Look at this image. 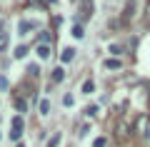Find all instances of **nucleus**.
<instances>
[{"instance_id": "1", "label": "nucleus", "mask_w": 150, "mask_h": 147, "mask_svg": "<svg viewBox=\"0 0 150 147\" xmlns=\"http://www.w3.org/2000/svg\"><path fill=\"white\" fill-rule=\"evenodd\" d=\"M20 135H23V120L20 117H13V132H10V140H20Z\"/></svg>"}, {"instance_id": "2", "label": "nucleus", "mask_w": 150, "mask_h": 147, "mask_svg": "<svg viewBox=\"0 0 150 147\" xmlns=\"http://www.w3.org/2000/svg\"><path fill=\"white\" fill-rule=\"evenodd\" d=\"M33 27H35V23H30V20H20L18 30H20V35H28V30H33Z\"/></svg>"}, {"instance_id": "3", "label": "nucleus", "mask_w": 150, "mask_h": 147, "mask_svg": "<svg viewBox=\"0 0 150 147\" xmlns=\"http://www.w3.org/2000/svg\"><path fill=\"white\" fill-rule=\"evenodd\" d=\"M73 58H75V47H65L63 55H60V60H63V63H70Z\"/></svg>"}, {"instance_id": "4", "label": "nucleus", "mask_w": 150, "mask_h": 147, "mask_svg": "<svg viewBox=\"0 0 150 147\" xmlns=\"http://www.w3.org/2000/svg\"><path fill=\"white\" fill-rule=\"evenodd\" d=\"M133 10H135V0H128V5H125V15H123V23L133 18Z\"/></svg>"}, {"instance_id": "5", "label": "nucleus", "mask_w": 150, "mask_h": 147, "mask_svg": "<svg viewBox=\"0 0 150 147\" xmlns=\"http://www.w3.org/2000/svg\"><path fill=\"white\" fill-rule=\"evenodd\" d=\"M128 130H130L128 122H120L118 125V140H125V137H128Z\"/></svg>"}, {"instance_id": "6", "label": "nucleus", "mask_w": 150, "mask_h": 147, "mask_svg": "<svg viewBox=\"0 0 150 147\" xmlns=\"http://www.w3.org/2000/svg\"><path fill=\"white\" fill-rule=\"evenodd\" d=\"M63 77H65V70L63 68H55L53 70V82H63Z\"/></svg>"}, {"instance_id": "7", "label": "nucleus", "mask_w": 150, "mask_h": 147, "mask_svg": "<svg viewBox=\"0 0 150 147\" xmlns=\"http://www.w3.org/2000/svg\"><path fill=\"white\" fill-rule=\"evenodd\" d=\"M105 68H108V70H120V60H115V58L110 60V58H108V60H105Z\"/></svg>"}, {"instance_id": "8", "label": "nucleus", "mask_w": 150, "mask_h": 147, "mask_svg": "<svg viewBox=\"0 0 150 147\" xmlns=\"http://www.w3.org/2000/svg\"><path fill=\"white\" fill-rule=\"evenodd\" d=\"M38 55H40L43 60H48L50 58V47L48 45H40V47H38Z\"/></svg>"}, {"instance_id": "9", "label": "nucleus", "mask_w": 150, "mask_h": 147, "mask_svg": "<svg viewBox=\"0 0 150 147\" xmlns=\"http://www.w3.org/2000/svg\"><path fill=\"white\" fill-rule=\"evenodd\" d=\"M40 112L43 115H50V100H40Z\"/></svg>"}, {"instance_id": "10", "label": "nucleus", "mask_w": 150, "mask_h": 147, "mask_svg": "<svg viewBox=\"0 0 150 147\" xmlns=\"http://www.w3.org/2000/svg\"><path fill=\"white\" fill-rule=\"evenodd\" d=\"M58 145H60V132H55V135L48 140V147H58Z\"/></svg>"}, {"instance_id": "11", "label": "nucleus", "mask_w": 150, "mask_h": 147, "mask_svg": "<svg viewBox=\"0 0 150 147\" xmlns=\"http://www.w3.org/2000/svg\"><path fill=\"white\" fill-rule=\"evenodd\" d=\"M15 107H18L20 112H25V110H28V105H25V100H23V97H15Z\"/></svg>"}, {"instance_id": "12", "label": "nucleus", "mask_w": 150, "mask_h": 147, "mask_svg": "<svg viewBox=\"0 0 150 147\" xmlns=\"http://www.w3.org/2000/svg\"><path fill=\"white\" fill-rule=\"evenodd\" d=\"M93 90H95V85H93V80H88V82L83 85V92H88V95H90Z\"/></svg>"}, {"instance_id": "13", "label": "nucleus", "mask_w": 150, "mask_h": 147, "mask_svg": "<svg viewBox=\"0 0 150 147\" xmlns=\"http://www.w3.org/2000/svg\"><path fill=\"white\" fill-rule=\"evenodd\" d=\"M25 53H28V47H25V45H20V47L15 50V58H25Z\"/></svg>"}, {"instance_id": "14", "label": "nucleus", "mask_w": 150, "mask_h": 147, "mask_svg": "<svg viewBox=\"0 0 150 147\" xmlns=\"http://www.w3.org/2000/svg\"><path fill=\"white\" fill-rule=\"evenodd\" d=\"M73 35H75V37H83L85 32H83V27H80V25H75V27H73Z\"/></svg>"}, {"instance_id": "15", "label": "nucleus", "mask_w": 150, "mask_h": 147, "mask_svg": "<svg viewBox=\"0 0 150 147\" xmlns=\"http://www.w3.org/2000/svg\"><path fill=\"white\" fill-rule=\"evenodd\" d=\"M40 40H43V45H48V42H50V32H43V35H40Z\"/></svg>"}, {"instance_id": "16", "label": "nucleus", "mask_w": 150, "mask_h": 147, "mask_svg": "<svg viewBox=\"0 0 150 147\" xmlns=\"http://www.w3.org/2000/svg\"><path fill=\"white\" fill-rule=\"evenodd\" d=\"M28 72H30V75H38V72H40V70H38V65H35V63H33V65H30V68H28Z\"/></svg>"}, {"instance_id": "17", "label": "nucleus", "mask_w": 150, "mask_h": 147, "mask_svg": "<svg viewBox=\"0 0 150 147\" xmlns=\"http://www.w3.org/2000/svg\"><path fill=\"white\" fill-rule=\"evenodd\" d=\"M105 142H108L105 137H98V140H95V147H105Z\"/></svg>"}, {"instance_id": "18", "label": "nucleus", "mask_w": 150, "mask_h": 147, "mask_svg": "<svg viewBox=\"0 0 150 147\" xmlns=\"http://www.w3.org/2000/svg\"><path fill=\"white\" fill-rule=\"evenodd\" d=\"M63 105H68V107L73 105V97H70V95H65V97H63Z\"/></svg>"}, {"instance_id": "19", "label": "nucleus", "mask_w": 150, "mask_h": 147, "mask_svg": "<svg viewBox=\"0 0 150 147\" xmlns=\"http://www.w3.org/2000/svg\"><path fill=\"white\" fill-rule=\"evenodd\" d=\"M3 40H5V35H3V32H0V42H3Z\"/></svg>"}, {"instance_id": "20", "label": "nucleus", "mask_w": 150, "mask_h": 147, "mask_svg": "<svg viewBox=\"0 0 150 147\" xmlns=\"http://www.w3.org/2000/svg\"><path fill=\"white\" fill-rule=\"evenodd\" d=\"M18 147H23V145H18Z\"/></svg>"}]
</instances>
